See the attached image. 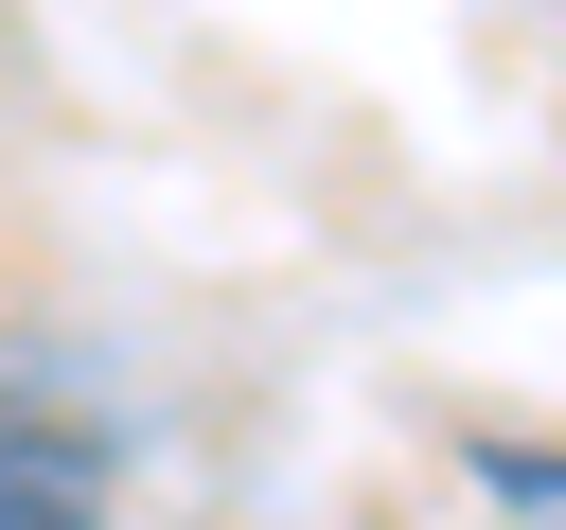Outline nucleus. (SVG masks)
<instances>
[{
    "mask_svg": "<svg viewBox=\"0 0 566 530\" xmlns=\"http://www.w3.org/2000/svg\"><path fill=\"white\" fill-rule=\"evenodd\" d=\"M0 406H18V389H0Z\"/></svg>",
    "mask_w": 566,
    "mask_h": 530,
    "instance_id": "nucleus-3",
    "label": "nucleus"
},
{
    "mask_svg": "<svg viewBox=\"0 0 566 530\" xmlns=\"http://www.w3.org/2000/svg\"><path fill=\"white\" fill-rule=\"evenodd\" d=\"M0 530H106V424L88 406H0Z\"/></svg>",
    "mask_w": 566,
    "mask_h": 530,
    "instance_id": "nucleus-1",
    "label": "nucleus"
},
{
    "mask_svg": "<svg viewBox=\"0 0 566 530\" xmlns=\"http://www.w3.org/2000/svg\"><path fill=\"white\" fill-rule=\"evenodd\" d=\"M460 477L513 512V530H566V442H531V424H495V442H460Z\"/></svg>",
    "mask_w": 566,
    "mask_h": 530,
    "instance_id": "nucleus-2",
    "label": "nucleus"
}]
</instances>
